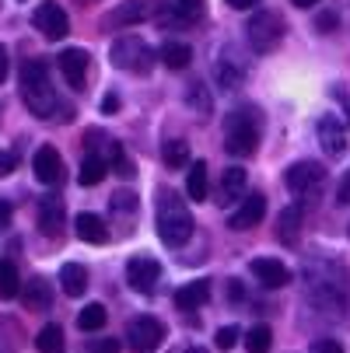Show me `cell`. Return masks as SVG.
<instances>
[{"label":"cell","instance_id":"6da1fadb","mask_svg":"<svg viewBox=\"0 0 350 353\" xmlns=\"http://www.w3.org/2000/svg\"><path fill=\"white\" fill-rule=\"evenodd\" d=\"M21 98L35 119H57V112H64V119H70V109H60V98L49 84V67L42 60H28L21 67Z\"/></svg>","mask_w":350,"mask_h":353},{"label":"cell","instance_id":"7a4b0ae2","mask_svg":"<svg viewBox=\"0 0 350 353\" xmlns=\"http://www.w3.org/2000/svg\"><path fill=\"white\" fill-rule=\"evenodd\" d=\"M155 224H158V238L168 248H179V245H186L193 238V214H189V207L182 203V199L175 192H168V189L158 192V217H155Z\"/></svg>","mask_w":350,"mask_h":353},{"label":"cell","instance_id":"3957f363","mask_svg":"<svg viewBox=\"0 0 350 353\" xmlns=\"http://www.w3.org/2000/svg\"><path fill=\"white\" fill-rule=\"evenodd\" d=\"M109 57H113V63H116L119 70H130V74H147V70L155 67V49L147 46L144 39H137V35L116 39Z\"/></svg>","mask_w":350,"mask_h":353},{"label":"cell","instance_id":"277c9868","mask_svg":"<svg viewBox=\"0 0 350 353\" xmlns=\"http://www.w3.org/2000/svg\"><path fill=\"white\" fill-rule=\"evenodd\" d=\"M256 143H260L256 119L249 112H235L224 126V150L231 158H249V154H256Z\"/></svg>","mask_w":350,"mask_h":353},{"label":"cell","instance_id":"5b68a950","mask_svg":"<svg viewBox=\"0 0 350 353\" xmlns=\"http://www.w3.org/2000/svg\"><path fill=\"white\" fill-rule=\"evenodd\" d=\"M249 42H253V49L256 53H270V49H277L280 46V39H284V18L280 14H273V11H260V14H253L249 18Z\"/></svg>","mask_w":350,"mask_h":353},{"label":"cell","instance_id":"8992f818","mask_svg":"<svg viewBox=\"0 0 350 353\" xmlns=\"http://www.w3.org/2000/svg\"><path fill=\"white\" fill-rule=\"evenodd\" d=\"M126 339H130V350L137 353H155L165 339V325L155 315H140L126 325Z\"/></svg>","mask_w":350,"mask_h":353},{"label":"cell","instance_id":"52a82bcc","mask_svg":"<svg viewBox=\"0 0 350 353\" xmlns=\"http://www.w3.org/2000/svg\"><path fill=\"white\" fill-rule=\"evenodd\" d=\"M158 280H162V266L158 259L151 256H137L126 263V283L137 290V294H155L158 290Z\"/></svg>","mask_w":350,"mask_h":353},{"label":"cell","instance_id":"ba28073f","mask_svg":"<svg viewBox=\"0 0 350 353\" xmlns=\"http://www.w3.org/2000/svg\"><path fill=\"white\" fill-rule=\"evenodd\" d=\"M32 25L46 35V39H64L67 32H70V18H67V11L60 8V4H53V0H49V4H39L35 8V14H32Z\"/></svg>","mask_w":350,"mask_h":353},{"label":"cell","instance_id":"9c48e42d","mask_svg":"<svg viewBox=\"0 0 350 353\" xmlns=\"http://www.w3.org/2000/svg\"><path fill=\"white\" fill-rule=\"evenodd\" d=\"M263 214H266V196L263 192H249L238 203V210H231L228 228L231 231H249V228H256L263 221Z\"/></svg>","mask_w":350,"mask_h":353},{"label":"cell","instance_id":"30bf717a","mask_svg":"<svg viewBox=\"0 0 350 353\" xmlns=\"http://www.w3.org/2000/svg\"><path fill=\"white\" fill-rule=\"evenodd\" d=\"M151 11H155V0H123V4L113 11V14H106V28H126V25H140V21H147L151 18Z\"/></svg>","mask_w":350,"mask_h":353},{"label":"cell","instance_id":"8fae6325","mask_svg":"<svg viewBox=\"0 0 350 353\" xmlns=\"http://www.w3.org/2000/svg\"><path fill=\"white\" fill-rule=\"evenodd\" d=\"M326 179V168L319 161H294L287 172H284V185L291 192H309L312 185H319Z\"/></svg>","mask_w":350,"mask_h":353},{"label":"cell","instance_id":"7c38bea8","mask_svg":"<svg viewBox=\"0 0 350 353\" xmlns=\"http://www.w3.org/2000/svg\"><path fill=\"white\" fill-rule=\"evenodd\" d=\"M32 172L42 185H57L64 179V158H60V150L57 147H39L35 150V158H32Z\"/></svg>","mask_w":350,"mask_h":353},{"label":"cell","instance_id":"4fadbf2b","mask_svg":"<svg viewBox=\"0 0 350 353\" xmlns=\"http://www.w3.org/2000/svg\"><path fill=\"white\" fill-rule=\"evenodd\" d=\"M249 270H253V276H256L263 287H270V290H277V287H287V283H291L287 266H284L280 259H270V256L253 259V263H249Z\"/></svg>","mask_w":350,"mask_h":353},{"label":"cell","instance_id":"5bb4252c","mask_svg":"<svg viewBox=\"0 0 350 353\" xmlns=\"http://www.w3.org/2000/svg\"><path fill=\"white\" fill-rule=\"evenodd\" d=\"M57 60H60V74L67 77V84L84 88V81H88V53L84 49H64Z\"/></svg>","mask_w":350,"mask_h":353},{"label":"cell","instance_id":"9a60e30c","mask_svg":"<svg viewBox=\"0 0 350 353\" xmlns=\"http://www.w3.org/2000/svg\"><path fill=\"white\" fill-rule=\"evenodd\" d=\"M319 140H322V150L329 158H340L343 150H347V133H343V123L336 116H322L319 119Z\"/></svg>","mask_w":350,"mask_h":353},{"label":"cell","instance_id":"2e32d148","mask_svg":"<svg viewBox=\"0 0 350 353\" xmlns=\"http://www.w3.org/2000/svg\"><path fill=\"white\" fill-rule=\"evenodd\" d=\"M60 228H64V199L42 196V203H39V231L46 238H57Z\"/></svg>","mask_w":350,"mask_h":353},{"label":"cell","instance_id":"e0dca14e","mask_svg":"<svg viewBox=\"0 0 350 353\" xmlns=\"http://www.w3.org/2000/svg\"><path fill=\"white\" fill-rule=\"evenodd\" d=\"M207 297H211V280H193V283H182L172 301L182 312H196V308L207 305Z\"/></svg>","mask_w":350,"mask_h":353},{"label":"cell","instance_id":"ac0fdd59","mask_svg":"<svg viewBox=\"0 0 350 353\" xmlns=\"http://www.w3.org/2000/svg\"><path fill=\"white\" fill-rule=\"evenodd\" d=\"M21 301L28 312H49V305H53V290H49V283L42 276H32L21 290Z\"/></svg>","mask_w":350,"mask_h":353},{"label":"cell","instance_id":"d6986e66","mask_svg":"<svg viewBox=\"0 0 350 353\" xmlns=\"http://www.w3.org/2000/svg\"><path fill=\"white\" fill-rule=\"evenodd\" d=\"M74 228H77V238H81V241H88V245H102V241H109L106 221L98 217V214H77Z\"/></svg>","mask_w":350,"mask_h":353},{"label":"cell","instance_id":"ffe728a7","mask_svg":"<svg viewBox=\"0 0 350 353\" xmlns=\"http://www.w3.org/2000/svg\"><path fill=\"white\" fill-rule=\"evenodd\" d=\"M60 283H64V294H67V297H81V294L88 290V270H84L81 263H64Z\"/></svg>","mask_w":350,"mask_h":353},{"label":"cell","instance_id":"44dd1931","mask_svg":"<svg viewBox=\"0 0 350 353\" xmlns=\"http://www.w3.org/2000/svg\"><path fill=\"white\" fill-rule=\"evenodd\" d=\"M298 231H302V207L291 203V207L277 217V238L287 241V245H294V241H298Z\"/></svg>","mask_w":350,"mask_h":353},{"label":"cell","instance_id":"7402d4cb","mask_svg":"<svg viewBox=\"0 0 350 353\" xmlns=\"http://www.w3.org/2000/svg\"><path fill=\"white\" fill-rule=\"evenodd\" d=\"M158 57H162V63H165L168 70H186V67L193 63V49H189L186 42H165Z\"/></svg>","mask_w":350,"mask_h":353},{"label":"cell","instance_id":"603a6c76","mask_svg":"<svg viewBox=\"0 0 350 353\" xmlns=\"http://www.w3.org/2000/svg\"><path fill=\"white\" fill-rule=\"evenodd\" d=\"M106 172H109V158H102V154H88V158L81 161L77 182H81V185H98V182L106 179Z\"/></svg>","mask_w":350,"mask_h":353},{"label":"cell","instance_id":"cb8c5ba5","mask_svg":"<svg viewBox=\"0 0 350 353\" xmlns=\"http://www.w3.org/2000/svg\"><path fill=\"white\" fill-rule=\"evenodd\" d=\"M168 18H175L179 25H196L200 18H204V0H172Z\"/></svg>","mask_w":350,"mask_h":353},{"label":"cell","instance_id":"d4e9b609","mask_svg":"<svg viewBox=\"0 0 350 353\" xmlns=\"http://www.w3.org/2000/svg\"><path fill=\"white\" fill-rule=\"evenodd\" d=\"M35 346H39V353H67V339H64V329L60 325H42L39 329V336H35Z\"/></svg>","mask_w":350,"mask_h":353},{"label":"cell","instance_id":"484cf974","mask_svg":"<svg viewBox=\"0 0 350 353\" xmlns=\"http://www.w3.org/2000/svg\"><path fill=\"white\" fill-rule=\"evenodd\" d=\"M186 192H189V199H196V203H204V199H207V165L204 161H193L189 165Z\"/></svg>","mask_w":350,"mask_h":353},{"label":"cell","instance_id":"4316f807","mask_svg":"<svg viewBox=\"0 0 350 353\" xmlns=\"http://www.w3.org/2000/svg\"><path fill=\"white\" fill-rule=\"evenodd\" d=\"M21 294V276H18V266L11 259L0 263V301H11Z\"/></svg>","mask_w":350,"mask_h":353},{"label":"cell","instance_id":"83f0119b","mask_svg":"<svg viewBox=\"0 0 350 353\" xmlns=\"http://www.w3.org/2000/svg\"><path fill=\"white\" fill-rule=\"evenodd\" d=\"M162 161H165V168H182V165H189V143H186V140H165V143H162Z\"/></svg>","mask_w":350,"mask_h":353},{"label":"cell","instance_id":"f1b7e54d","mask_svg":"<svg viewBox=\"0 0 350 353\" xmlns=\"http://www.w3.org/2000/svg\"><path fill=\"white\" fill-rule=\"evenodd\" d=\"M106 305H84L81 315H77V329L81 332H95V329H102L106 325Z\"/></svg>","mask_w":350,"mask_h":353},{"label":"cell","instance_id":"f546056e","mask_svg":"<svg viewBox=\"0 0 350 353\" xmlns=\"http://www.w3.org/2000/svg\"><path fill=\"white\" fill-rule=\"evenodd\" d=\"M270 346H273L270 325H253V329L245 332V350L249 353H270Z\"/></svg>","mask_w":350,"mask_h":353},{"label":"cell","instance_id":"4dcf8cb0","mask_svg":"<svg viewBox=\"0 0 350 353\" xmlns=\"http://www.w3.org/2000/svg\"><path fill=\"white\" fill-rule=\"evenodd\" d=\"M242 189H245V168L231 165V168L221 175V196H224V199H235V196H242Z\"/></svg>","mask_w":350,"mask_h":353},{"label":"cell","instance_id":"1f68e13d","mask_svg":"<svg viewBox=\"0 0 350 353\" xmlns=\"http://www.w3.org/2000/svg\"><path fill=\"white\" fill-rule=\"evenodd\" d=\"M189 105L196 109V116H200V119H207V116H211L214 102H211V94L204 91V84H193V88H189Z\"/></svg>","mask_w":350,"mask_h":353},{"label":"cell","instance_id":"d6a6232c","mask_svg":"<svg viewBox=\"0 0 350 353\" xmlns=\"http://www.w3.org/2000/svg\"><path fill=\"white\" fill-rule=\"evenodd\" d=\"M217 81H221L224 88L242 84V67H228V60H221V63H217Z\"/></svg>","mask_w":350,"mask_h":353},{"label":"cell","instance_id":"836d02e7","mask_svg":"<svg viewBox=\"0 0 350 353\" xmlns=\"http://www.w3.org/2000/svg\"><path fill=\"white\" fill-rule=\"evenodd\" d=\"M238 336H242V329H238V325H224V329H217L214 346H217V350H231V346L238 343Z\"/></svg>","mask_w":350,"mask_h":353},{"label":"cell","instance_id":"e575fe53","mask_svg":"<svg viewBox=\"0 0 350 353\" xmlns=\"http://www.w3.org/2000/svg\"><path fill=\"white\" fill-rule=\"evenodd\" d=\"M109 203H113L116 214H119V210H123V214H133V210H137V196H133V192H116Z\"/></svg>","mask_w":350,"mask_h":353},{"label":"cell","instance_id":"d590c367","mask_svg":"<svg viewBox=\"0 0 350 353\" xmlns=\"http://www.w3.org/2000/svg\"><path fill=\"white\" fill-rule=\"evenodd\" d=\"M336 25H340V18H336L333 11L315 14V32H336Z\"/></svg>","mask_w":350,"mask_h":353},{"label":"cell","instance_id":"8d00e7d4","mask_svg":"<svg viewBox=\"0 0 350 353\" xmlns=\"http://www.w3.org/2000/svg\"><path fill=\"white\" fill-rule=\"evenodd\" d=\"M88 353H119V339H95Z\"/></svg>","mask_w":350,"mask_h":353},{"label":"cell","instance_id":"74e56055","mask_svg":"<svg viewBox=\"0 0 350 353\" xmlns=\"http://www.w3.org/2000/svg\"><path fill=\"white\" fill-rule=\"evenodd\" d=\"M315 353H343V343H336V339H315Z\"/></svg>","mask_w":350,"mask_h":353},{"label":"cell","instance_id":"f35d334b","mask_svg":"<svg viewBox=\"0 0 350 353\" xmlns=\"http://www.w3.org/2000/svg\"><path fill=\"white\" fill-rule=\"evenodd\" d=\"M336 199H340V203H350V168H347V172H343V179H340Z\"/></svg>","mask_w":350,"mask_h":353},{"label":"cell","instance_id":"ab89813d","mask_svg":"<svg viewBox=\"0 0 350 353\" xmlns=\"http://www.w3.org/2000/svg\"><path fill=\"white\" fill-rule=\"evenodd\" d=\"M11 172H14V154L0 150V175H11Z\"/></svg>","mask_w":350,"mask_h":353},{"label":"cell","instance_id":"60d3db41","mask_svg":"<svg viewBox=\"0 0 350 353\" xmlns=\"http://www.w3.org/2000/svg\"><path fill=\"white\" fill-rule=\"evenodd\" d=\"M224 4H228L231 11H249V8H256V4H263V0H224Z\"/></svg>","mask_w":350,"mask_h":353},{"label":"cell","instance_id":"b9f144b4","mask_svg":"<svg viewBox=\"0 0 350 353\" xmlns=\"http://www.w3.org/2000/svg\"><path fill=\"white\" fill-rule=\"evenodd\" d=\"M119 109V94H106V102H102V112H116Z\"/></svg>","mask_w":350,"mask_h":353},{"label":"cell","instance_id":"7bdbcfd3","mask_svg":"<svg viewBox=\"0 0 350 353\" xmlns=\"http://www.w3.org/2000/svg\"><path fill=\"white\" fill-rule=\"evenodd\" d=\"M11 221V203L8 199H0V224H8Z\"/></svg>","mask_w":350,"mask_h":353},{"label":"cell","instance_id":"ee69618b","mask_svg":"<svg viewBox=\"0 0 350 353\" xmlns=\"http://www.w3.org/2000/svg\"><path fill=\"white\" fill-rule=\"evenodd\" d=\"M4 77H8V49L0 46V81H4Z\"/></svg>","mask_w":350,"mask_h":353},{"label":"cell","instance_id":"f6af8a7d","mask_svg":"<svg viewBox=\"0 0 350 353\" xmlns=\"http://www.w3.org/2000/svg\"><path fill=\"white\" fill-rule=\"evenodd\" d=\"M336 98H340V102H343V112H347L343 119H347V126H350V94H343V91H340Z\"/></svg>","mask_w":350,"mask_h":353},{"label":"cell","instance_id":"bcb514c9","mask_svg":"<svg viewBox=\"0 0 350 353\" xmlns=\"http://www.w3.org/2000/svg\"><path fill=\"white\" fill-rule=\"evenodd\" d=\"M291 4H294V8H315L319 0H291Z\"/></svg>","mask_w":350,"mask_h":353},{"label":"cell","instance_id":"7dc6e473","mask_svg":"<svg viewBox=\"0 0 350 353\" xmlns=\"http://www.w3.org/2000/svg\"><path fill=\"white\" fill-rule=\"evenodd\" d=\"M186 353H207V350H204V346H189Z\"/></svg>","mask_w":350,"mask_h":353},{"label":"cell","instance_id":"c3c4849f","mask_svg":"<svg viewBox=\"0 0 350 353\" xmlns=\"http://www.w3.org/2000/svg\"><path fill=\"white\" fill-rule=\"evenodd\" d=\"M77 4H95V0H77Z\"/></svg>","mask_w":350,"mask_h":353}]
</instances>
